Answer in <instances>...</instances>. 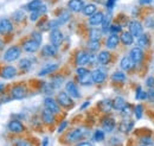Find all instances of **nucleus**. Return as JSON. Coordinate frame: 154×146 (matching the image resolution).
Returning a JSON list of instances; mask_svg holds the SVG:
<instances>
[{"instance_id": "1", "label": "nucleus", "mask_w": 154, "mask_h": 146, "mask_svg": "<svg viewBox=\"0 0 154 146\" xmlns=\"http://www.w3.org/2000/svg\"><path fill=\"white\" fill-rule=\"evenodd\" d=\"M20 54H21V50H20L19 46H11L4 55V59L6 62H13L16 61L17 58H19Z\"/></svg>"}, {"instance_id": "2", "label": "nucleus", "mask_w": 154, "mask_h": 146, "mask_svg": "<svg viewBox=\"0 0 154 146\" xmlns=\"http://www.w3.org/2000/svg\"><path fill=\"white\" fill-rule=\"evenodd\" d=\"M128 27H129V32L134 37H140L143 33L142 24L137 20H131L129 24H128Z\"/></svg>"}, {"instance_id": "3", "label": "nucleus", "mask_w": 154, "mask_h": 146, "mask_svg": "<svg viewBox=\"0 0 154 146\" xmlns=\"http://www.w3.org/2000/svg\"><path fill=\"white\" fill-rule=\"evenodd\" d=\"M85 132H87V131H85L84 128H75V129H72V131H70V132L68 133L66 140L70 141V143L77 141V140H79V139H82V138L84 137Z\"/></svg>"}, {"instance_id": "4", "label": "nucleus", "mask_w": 154, "mask_h": 146, "mask_svg": "<svg viewBox=\"0 0 154 146\" xmlns=\"http://www.w3.org/2000/svg\"><path fill=\"white\" fill-rule=\"evenodd\" d=\"M57 102L63 107H70L72 105L71 96L66 91H60L57 95Z\"/></svg>"}, {"instance_id": "5", "label": "nucleus", "mask_w": 154, "mask_h": 146, "mask_svg": "<svg viewBox=\"0 0 154 146\" xmlns=\"http://www.w3.org/2000/svg\"><path fill=\"white\" fill-rule=\"evenodd\" d=\"M44 105H45V108H48V110H50L52 113H55V114H57L59 113V103H58L56 100H54L52 97H50V96H48V97H45L44 99Z\"/></svg>"}, {"instance_id": "6", "label": "nucleus", "mask_w": 154, "mask_h": 146, "mask_svg": "<svg viewBox=\"0 0 154 146\" xmlns=\"http://www.w3.org/2000/svg\"><path fill=\"white\" fill-rule=\"evenodd\" d=\"M131 57H132V59L135 62V64H140L143 61V57H145V54L142 51V48H140V46L133 48L131 50Z\"/></svg>"}, {"instance_id": "7", "label": "nucleus", "mask_w": 154, "mask_h": 146, "mask_svg": "<svg viewBox=\"0 0 154 146\" xmlns=\"http://www.w3.org/2000/svg\"><path fill=\"white\" fill-rule=\"evenodd\" d=\"M39 45H40V43H39V42L35 40L33 38H31V39H29V40L24 42L23 48H24V50H25V51H27V52H36V51L39 49Z\"/></svg>"}, {"instance_id": "8", "label": "nucleus", "mask_w": 154, "mask_h": 146, "mask_svg": "<svg viewBox=\"0 0 154 146\" xmlns=\"http://www.w3.org/2000/svg\"><path fill=\"white\" fill-rule=\"evenodd\" d=\"M25 95H26V88L24 86H14L11 90L12 99H16V100H20L25 97Z\"/></svg>"}, {"instance_id": "9", "label": "nucleus", "mask_w": 154, "mask_h": 146, "mask_svg": "<svg viewBox=\"0 0 154 146\" xmlns=\"http://www.w3.org/2000/svg\"><path fill=\"white\" fill-rule=\"evenodd\" d=\"M50 40H51V44H54L55 46L58 48L63 42V33L57 29H54L50 35Z\"/></svg>"}, {"instance_id": "10", "label": "nucleus", "mask_w": 154, "mask_h": 146, "mask_svg": "<svg viewBox=\"0 0 154 146\" xmlns=\"http://www.w3.org/2000/svg\"><path fill=\"white\" fill-rule=\"evenodd\" d=\"M13 29V25L12 23L10 21V19L7 18H2L0 19V33L1 35H7L12 31Z\"/></svg>"}, {"instance_id": "11", "label": "nucleus", "mask_w": 154, "mask_h": 146, "mask_svg": "<svg viewBox=\"0 0 154 146\" xmlns=\"http://www.w3.org/2000/svg\"><path fill=\"white\" fill-rule=\"evenodd\" d=\"M89 58H90V54H88L85 51H79L76 55V64L78 67L89 64Z\"/></svg>"}, {"instance_id": "12", "label": "nucleus", "mask_w": 154, "mask_h": 146, "mask_svg": "<svg viewBox=\"0 0 154 146\" xmlns=\"http://www.w3.org/2000/svg\"><path fill=\"white\" fill-rule=\"evenodd\" d=\"M91 76H93V80L95 83H102L106 81L107 78V74L103 69L98 68V69H95L93 73H91Z\"/></svg>"}, {"instance_id": "13", "label": "nucleus", "mask_w": 154, "mask_h": 146, "mask_svg": "<svg viewBox=\"0 0 154 146\" xmlns=\"http://www.w3.org/2000/svg\"><path fill=\"white\" fill-rule=\"evenodd\" d=\"M116 127V121L114 118H104L102 120V128L106 132H113Z\"/></svg>"}, {"instance_id": "14", "label": "nucleus", "mask_w": 154, "mask_h": 146, "mask_svg": "<svg viewBox=\"0 0 154 146\" xmlns=\"http://www.w3.org/2000/svg\"><path fill=\"white\" fill-rule=\"evenodd\" d=\"M65 90H66V93H68L71 97H74V99L81 97V94H79V91H78V88H77V86L74 82H68L66 86H65Z\"/></svg>"}, {"instance_id": "15", "label": "nucleus", "mask_w": 154, "mask_h": 146, "mask_svg": "<svg viewBox=\"0 0 154 146\" xmlns=\"http://www.w3.org/2000/svg\"><path fill=\"white\" fill-rule=\"evenodd\" d=\"M120 65H121V68H122L123 70H132L133 67L135 65V62L132 59L131 56H126V57H123V58L121 59Z\"/></svg>"}, {"instance_id": "16", "label": "nucleus", "mask_w": 154, "mask_h": 146, "mask_svg": "<svg viewBox=\"0 0 154 146\" xmlns=\"http://www.w3.org/2000/svg\"><path fill=\"white\" fill-rule=\"evenodd\" d=\"M104 19V14L102 12H95L93 16H90L89 18V24L91 26H97V25H101L102 21Z\"/></svg>"}, {"instance_id": "17", "label": "nucleus", "mask_w": 154, "mask_h": 146, "mask_svg": "<svg viewBox=\"0 0 154 146\" xmlns=\"http://www.w3.org/2000/svg\"><path fill=\"white\" fill-rule=\"evenodd\" d=\"M54 114H55V113H52L50 110L45 108V110L42 112V119H43V121H44L45 124H48V125H52V124L55 122V116H54Z\"/></svg>"}, {"instance_id": "18", "label": "nucleus", "mask_w": 154, "mask_h": 146, "mask_svg": "<svg viewBox=\"0 0 154 146\" xmlns=\"http://www.w3.org/2000/svg\"><path fill=\"white\" fill-rule=\"evenodd\" d=\"M42 54L43 56H46V57H52L57 54V46H55L54 44L44 45L42 49Z\"/></svg>"}, {"instance_id": "19", "label": "nucleus", "mask_w": 154, "mask_h": 146, "mask_svg": "<svg viewBox=\"0 0 154 146\" xmlns=\"http://www.w3.org/2000/svg\"><path fill=\"white\" fill-rule=\"evenodd\" d=\"M58 65L57 63H48V64H45L43 68H42V70L38 73L39 76H44V75H48V74L50 73H54L56 69H58Z\"/></svg>"}, {"instance_id": "20", "label": "nucleus", "mask_w": 154, "mask_h": 146, "mask_svg": "<svg viewBox=\"0 0 154 146\" xmlns=\"http://www.w3.org/2000/svg\"><path fill=\"white\" fill-rule=\"evenodd\" d=\"M68 6L72 12H79L83 10L84 4H83V0H70L68 2Z\"/></svg>"}, {"instance_id": "21", "label": "nucleus", "mask_w": 154, "mask_h": 146, "mask_svg": "<svg viewBox=\"0 0 154 146\" xmlns=\"http://www.w3.org/2000/svg\"><path fill=\"white\" fill-rule=\"evenodd\" d=\"M119 42H120V37L117 36L116 33H112L110 36L108 37V39H107V42H106V46L108 48V49H115L116 46H117V44H119Z\"/></svg>"}, {"instance_id": "22", "label": "nucleus", "mask_w": 154, "mask_h": 146, "mask_svg": "<svg viewBox=\"0 0 154 146\" xmlns=\"http://www.w3.org/2000/svg\"><path fill=\"white\" fill-rule=\"evenodd\" d=\"M16 74H17L16 68H14V67H11V65H7V67H5V68L1 70V76H2L4 78H7V80L14 77Z\"/></svg>"}, {"instance_id": "23", "label": "nucleus", "mask_w": 154, "mask_h": 146, "mask_svg": "<svg viewBox=\"0 0 154 146\" xmlns=\"http://www.w3.org/2000/svg\"><path fill=\"white\" fill-rule=\"evenodd\" d=\"M8 129L13 133H21L24 131V125L18 120H12L8 124Z\"/></svg>"}, {"instance_id": "24", "label": "nucleus", "mask_w": 154, "mask_h": 146, "mask_svg": "<svg viewBox=\"0 0 154 146\" xmlns=\"http://www.w3.org/2000/svg\"><path fill=\"white\" fill-rule=\"evenodd\" d=\"M120 40H121L122 44H125V45H132L133 42H134V36H133L129 31H128V32H123V33H121Z\"/></svg>"}, {"instance_id": "25", "label": "nucleus", "mask_w": 154, "mask_h": 146, "mask_svg": "<svg viewBox=\"0 0 154 146\" xmlns=\"http://www.w3.org/2000/svg\"><path fill=\"white\" fill-rule=\"evenodd\" d=\"M78 81H79V83L83 84V86H88V84H91V83L94 82L90 71L84 74V75H82V76H78Z\"/></svg>"}, {"instance_id": "26", "label": "nucleus", "mask_w": 154, "mask_h": 146, "mask_svg": "<svg viewBox=\"0 0 154 146\" xmlns=\"http://www.w3.org/2000/svg\"><path fill=\"white\" fill-rule=\"evenodd\" d=\"M98 107H100V110H102V112L109 113L112 110V108H113V101H110V100H102L98 103Z\"/></svg>"}, {"instance_id": "27", "label": "nucleus", "mask_w": 154, "mask_h": 146, "mask_svg": "<svg viewBox=\"0 0 154 146\" xmlns=\"http://www.w3.org/2000/svg\"><path fill=\"white\" fill-rule=\"evenodd\" d=\"M136 43H137V46H140V48H148L149 46V37L148 35L142 33L140 37H137Z\"/></svg>"}, {"instance_id": "28", "label": "nucleus", "mask_w": 154, "mask_h": 146, "mask_svg": "<svg viewBox=\"0 0 154 146\" xmlns=\"http://www.w3.org/2000/svg\"><path fill=\"white\" fill-rule=\"evenodd\" d=\"M97 59H98L100 64L106 65V64H108L109 61H110V54H109L108 51H101V52L98 54V56H97Z\"/></svg>"}, {"instance_id": "29", "label": "nucleus", "mask_w": 154, "mask_h": 146, "mask_svg": "<svg viewBox=\"0 0 154 146\" xmlns=\"http://www.w3.org/2000/svg\"><path fill=\"white\" fill-rule=\"evenodd\" d=\"M126 105H127V103H126L125 99H123V97H120V96L115 97L114 101H113V108L116 110H122V108H123Z\"/></svg>"}, {"instance_id": "30", "label": "nucleus", "mask_w": 154, "mask_h": 146, "mask_svg": "<svg viewBox=\"0 0 154 146\" xmlns=\"http://www.w3.org/2000/svg\"><path fill=\"white\" fill-rule=\"evenodd\" d=\"M96 5H94V4H89V5H85L84 7H83V10H82V12H83V14L84 16H93L95 12H96Z\"/></svg>"}, {"instance_id": "31", "label": "nucleus", "mask_w": 154, "mask_h": 146, "mask_svg": "<svg viewBox=\"0 0 154 146\" xmlns=\"http://www.w3.org/2000/svg\"><path fill=\"white\" fill-rule=\"evenodd\" d=\"M133 127H134V122L132 120H123L120 125V129L122 132H129Z\"/></svg>"}, {"instance_id": "32", "label": "nucleus", "mask_w": 154, "mask_h": 146, "mask_svg": "<svg viewBox=\"0 0 154 146\" xmlns=\"http://www.w3.org/2000/svg\"><path fill=\"white\" fill-rule=\"evenodd\" d=\"M126 78H127L126 75H125V73H122V71H115V73L112 75V80H113L114 82H117V83L125 82Z\"/></svg>"}, {"instance_id": "33", "label": "nucleus", "mask_w": 154, "mask_h": 146, "mask_svg": "<svg viewBox=\"0 0 154 146\" xmlns=\"http://www.w3.org/2000/svg\"><path fill=\"white\" fill-rule=\"evenodd\" d=\"M42 5H43V4H42L40 0H32L31 2H29V4L26 5V8L30 10V11L32 12V11H37V10H39V7H40Z\"/></svg>"}, {"instance_id": "34", "label": "nucleus", "mask_w": 154, "mask_h": 146, "mask_svg": "<svg viewBox=\"0 0 154 146\" xmlns=\"http://www.w3.org/2000/svg\"><path fill=\"white\" fill-rule=\"evenodd\" d=\"M102 31L103 32H108L110 29V17L109 16H104V19L102 21Z\"/></svg>"}, {"instance_id": "35", "label": "nucleus", "mask_w": 154, "mask_h": 146, "mask_svg": "<svg viewBox=\"0 0 154 146\" xmlns=\"http://www.w3.org/2000/svg\"><path fill=\"white\" fill-rule=\"evenodd\" d=\"M88 49L91 51H97L100 49V40L96 39H90L88 43Z\"/></svg>"}, {"instance_id": "36", "label": "nucleus", "mask_w": 154, "mask_h": 146, "mask_svg": "<svg viewBox=\"0 0 154 146\" xmlns=\"http://www.w3.org/2000/svg\"><path fill=\"white\" fill-rule=\"evenodd\" d=\"M63 77L62 76H56V77H54L52 78V81H51V86H52V88L54 89H57L59 88L60 86H62V83H63Z\"/></svg>"}, {"instance_id": "37", "label": "nucleus", "mask_w": 154, "mask_h": 146, "mask_svg": "<svg viewBox=\"0 0 154 146\" xmlns=\"http://www.w3.org/2000/svg\"><path fill=\"white\" fill-rule=\"evenodd\" d=\"M31 61L30 59H27V58H24V59H21L19 62V67L20 69H23V70H29L30 68H31Z\"/></svg>"}, {"instance_id": "38", "label": "nucleus", "mask_w": 154, "mask_h": 146, "mask_svg": "<svg viewBox=\"0 0 154 146\" xmlns=\"http://www.w3.org/2000/svg\"><path fill=\"white\" fill-rule=\"evenodd\" d=\"M93 139H94L95 141H102V140H104V132L101 131V129L95 131V133H94V135H93Z\"/></svg>"}, {"instance_id": "39", "label": "nucleus", "mask_w": 154, "mask_h": 146, "mask_svg": "<svg viewBox=\"0 0 154 146\" xmlns=\"http://www.w3.org/2000/svg\"><path fill=\"white\" fill-rule=\"evenodd\" d=\"M69 19H70V13H69V12H63V13L59 16V18H58V21H59V24L62 25V24L66 23Z\"/></svg>"}, {"instance_id": "40", "label": "nucleus", "mask_w": 154, "mask_h": 146, "mask_svg": "<svg viewBox=\"0 0 154 146\" xmlns=\"http://www.w3.org/2000/svg\"><path fill=\"white\" fill-rule=\"evenodd\" d=\"M101 31L98 30V29H93L91 31H90V39H96V40H100V38H101Z\"/></svg>"}, {"instance_id": "41", "label": "nucleus", "mask_w": 154, "mask_h": 146, "mask_svg": "<svg viewBox=\"0 0 154 146\" xmlns=\"http://www.w3.org/2000/svg\"><path fill=\"white\" fill-rule=\"evenodd\" d=\"M142 113H143V106L142 105H137L134 108V114L136 116V119H141Z\"/></svg>"}, {"instance_id": "42", "label": "nucleus", "mask_w": 154, "mask_h": 146, "mask_svg": "<svg viewBox=\"0 0 154 146\" xmlns=\"http://www.w3.org/2000/svg\"><path fill=\"white\" fill-rule=\"evenodd\" d=\"M147 97H148V96H147V91L141 90L140 88L137 89L136 95H135V99H136V100H145V99H147Z\"/></svg>"}, {"instance_id": "43", "label": "nucleus", "mask_w": 154, "mask_h": 146, "mask_svg": "<svg viewBox=\"0 0 154 146\" xmlns=\"http://www.w3.org/2000/svg\"><path fill=\"white\" fill-rule=\"evenodd\" d=\"M25 18V13L23 12V11H16L14 13H13V19L14 20H17V21H21V20H24Z\"/></svg>"}, {"instance_id": "44", "label": "nucleus", "mask_w": 154, "mask_h": 146, "mask_svg": "<svg viewBox=\"0 0 154 146\" xmlns=\"http://www.w3.org/2000/svg\"><path fill=\"white\" fill-rule=\"evenodd\" d=\"M121 30H122L121 25H117V24H114V25H110V29H109V31H110L112 33H117V32H120Z\"/></svg>"}, {"instance_id": "45", "label": "nucleus", "mask_w": 154, "mask_h": 146, "mask_svg": "<svg viewBox=\"0 0 154 146\" xmlns=\"http://www.w3.org/2000/svg\"><path fill=\"white\" fill-rule=\"evenodd\" d=\"M140 141H141V144H143V145H152V144H153L151 137H143V138H141Z\"/></svg>"}, {"instance_id": "46", "label": "nucleus", "mask_w": 154, "mask_h": 146, "mask_svg": "<svg viewBox=\"0 0 154 146\" xmlns=\"http://www.w3.org/2000/svg\"><path fill=\"white\" fill-rule=\"evenodd\" d=\"M40 16H42V13L39 12L38 10H37V11H32V13H31V16H30V19H31L32 21H36Z\"/></svg>"}, {"instance_id": "47", "label": "nucleus", "mask_w": 154, "mask_h": 146, "mask_svg": "<svg viewBox=\"0 0 154 146\" xmlns=\"http://www.w3.org/2000/svg\"><path fill=\"white\" fill-rule=\"evenodd\" d=\"M76 73H77V76H82V75H84V74L89 73V70L85 69V68H83V67H78L76 70Z\"/></svg>"}, {"instance_id": "48", "label": "nucleus", "mask_w": 154, "mask_h": 146, "mask_svg": "<svg viewBox=\"0 0 154 146\" xmlns=\"http://www.w3.org/2000/svg\"><path fill=\"white\" fill-rule=\"evenodd\" d=\"M147 96H148V99H149V100L154 101V87H151V88H148V91H147Z\"/></svg>"}, {"instance_id": "49", "label": "nucleus", "mask_w": 154, "mask_h": 146, "mask_svg": "<svg viewBox=\"0 0 154 146\" xmlns=\"http://www.w3.org/2000/svg\"><path fill=\"white\" fill-rule=\"evenodd\" d=\"M131 110H132V107L131 106H128V105H126L123 108H122V114H125V115H128V114H131Z\"/></svg>"}, {"instance_id": "50", "label": "nucleus", "mask_w": 154, "mask_h": 146, "mask_svg": "<svg viewBox=\"0 0 154 146\" xmlns=\"http://www.w3.org/2000/svg\"><path fill=\"white\" fill-rule=\"evenodd\" d=\"M146 86H147L148 88L154 87V77H148V78L146 80Z\"/></svg>"}, {"instance_id": "51", "label": "nucleus", "mask_w": 154, "mask_h": 146, "mask_svg": "<svg viewBox=\"0 0 154 146\" xmlns=\"http://www.w3.org/2000/svg\"><path fill=\"white\" fill-rule=\"evenodd\" d=\"M115 2H116V0H108V1H107V4H106L107 8H108V10H112V8L114 7Z\"/></svg>"}, {"instance_id": "52", "label": "nucleus", "mask_w": 154, "mask_h": 146, "mask_svg": "<svg viewBox=\"0 0 154 146\" xmlns=\"http://www.w3.org/2000/svg\"><path fill=\"white\" fill-rule=\"evenodd\" d=\"M32 38H33L35 40L39 42V43H42V35L38 33V32H33V33H32Z\"/></svg>"}, {"instance_id": "53", "label": "nucleus", "mask_w": 154, "mask_h": 146, "mask_svg": "<svg viewBox=\"0 0 154 146\" xmlns=\"http://www.w3.org/2000/svg\"><path fill=\"white\" fill-rule=\"evenodd\" d=\"M16 145H18V146H29V145H31L29 141H26V140H18L17 143H16Z\"/></svg>"}, {"instance_id": "54", "label": "nucleus", "mask_w": 154, "mask_h": 146, "mask_svg": "<svg viewBox=\"0 0 154 146\" xmlns=\"http://www.w3.org/2000/svg\"><path fill=\"white\" fill-rule=\"evenodd\" d=\"M66 126H68V122H66V121H63V122L59 125V127H58V132H59V133H60V132H63Z\"/></svg>"}, {"instance_id": "55", "label": "nucleus", "mask_w": 154, "mask_h": 146, "mask_svg": "<svg viewBox=\"0 0 154 146\" xmlns=\"http://www.w3.org/2000/svg\"><path fill=\"white\" fill-rule=\"evenodd\" d=\"M151 2H152V0H139V4L140 5H148Z\"/></svg>"}, {"instance_id": "56", "label": "nucleus", "mask_w": 154, "mask_h": 146, "mask_svg": "<svg viewBox=\"0 0 154 146\" xmlns=\"http://www.w3.org/2000/svg\"><path fill=\"white\" fill-rule=\"evenodd\" d=\"M78 145H91V143H90V141H81V143H78Z\"/></svg>"}, {"instance_id": "57", "label": "nucleus", "mask_w": 154, "mask_h": 146, "mask_svg": "<svg viewBox=\"0 0 154 146\" xmlns=\"http://www.w3.org/2000/svg\"><path fill=\"white\" fill-rule=\"evenodd\" d=\"M87 106H89V101H87V102H85V103H83V105H82V106H81V110H84V108H85V107H87Z\"/></svg>"}, {"instance_id": "58", "label": "nucleus", "mask_w": 154, "mask_h": 146, "mask_svg": "<svg viewBox=\"0 0 154 146\" xmlns=\"http://www.w3.org/2000/svg\"><path fill=\"white\" fill-rule=\"evenodd\" d=\"M4 89H5V84L1 83V84H0V91H4Z\"/></svg>"}, {"instance_id": "59", "label": "nucleus", "mask_w": 154, "mask_h": 146, "mask_svg": "<svg viewBox=\"0 0 154 146\" xmlns=\"http://www.w3.org/2000/svg\"><path fill=\"white\" fill-rule=\"evenodd\" d=\"M43 145H48V138H44V141H43Z\"/></svg>"}]
</instances>
